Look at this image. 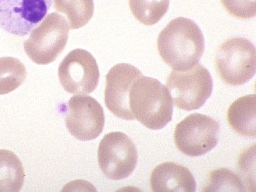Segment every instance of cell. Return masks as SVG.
Returning a JSON list of instances; mask_svg holds the SVG:
<instances>
[{
  "label": "cell",
  "mask_w": 256,
  "mask_h": 192,
  "mask_svg": "<svg viewBox=\"0 0 256 192\" xmlns=\"http://www.w3.org/2000/svg\"><path fill=\"white\" fill-rule=\"evenodd\" d=\"M158 50L161 58L173 70H186L201 60L204 38L193 20L178 18L172 20L158 36Z\"/></svg>",
  "instance_id": "6da1fadb"
},
{
  "label": "cell",
  "mask_w": 256,
  "mask_h": 192,
  "mask_svg": "<svg viewBox=\"0 0 256 192\" xmlns=\"http://www.w3.org/2000/svg\"><path fill=\"white\" fill-rule=\"evenodd\" d=\"M129 101L134 119L148 129H162L172 118L171 96L166 87L156 78L139 77L131 88Z\"/></svg>",
  "instance_id": "7a4b0ae2"
},
{
  "label": "cell",
  "mask_w": 256,
  "mask_h": 192,
  "mask_svg": "<svg viewBox=\"0 0 256 192\" xmlns=\"http://www.w3.org/2000/svg\"><path fill=\"white\" fill-rule=\"evenodd\" d=\"M214 82L207 68L202 64L186 70H173L166 79V88L178 108L200 109L210 98Z\"/></svg>",
  "instance_id": "3957f363"
},
{
  "label": "cell",
  "mask_w": 256,
  "mask_h": 192,
  "mask_svg": "<svg viewBox=\"0 0 256 192\" xmlns=\"http://www.w3.org/2000/svg\"><path fill=\"white\" fill-rule=\"evenodd\" d=\"M216 68L226 84L234 86L244 85L256 74L255 46L242 37L226 40L217 52Z\"/></svg>",
  "instance_id": "277c9868"
},
{
  "label": "cell",
  "mask_w": 256,
  "mask_h": 192,
  "mask_svg": "<svg viewBox=\"0 0 256 192\" xmlns=\"http://www.w3.org/2000/svg\"><path fill=\"white\" fill-rule=\"evenodd\" d=\"M70 26L58 13H50L24 42L28 58L40 65L54 62L66 46Z\"/></svg>",
  "instance_id": "5b68a950"
},
{
  "label": "cell",
  "mask_w": 256,
  "mask_h": 192,
  "mask_svg": "<svg viewBox=\"0 0 256 192\" xmlns=\"http://www.w3.org/2000/svg\"><path fill=\"white\" fill-rule=\"evenodd\" d=\"M220 130L218 122L210 116L192 114L176 124L175 144L186 156H204L218 144Z\"/></svg>",
  "instance_id": "8992f818"
},
{
  "label": "cell",
  "mask_w": 256,
  "mask_h": 192,
  "mask_svg": "<svg viewBox=\"0 0 256 192\" xmlns=\"http://www.w3.org/2000/svg\"><path fill=\"white\" fill-rule=\"evenodd\" d=\"M138 158L136 144L124 132L108 133L99 144V166L104 175L110 180L128 178L137 166Z\"/></svg>",
  "instance_id": "52a82bcc"
},
{
  "label": "cell",
  "mask_w": 256,
  "mask_h": 192,
  "mask_svg": "<svg viewBox=\"0 0 256 192\" xmlns=\"http://www.w3.org/2000/svg\"><path fill=\"white\" fill-rule=\"evenodd\" d=\"M58 78L67 92L87 95L96 90L99 84L100 72L94 56L86 50H72L60 62Z\"/></svg>",
  "instance_id": "ba28073f"
},
{
  "label": "cell",
  "mask_w": 256,
  "mask_h": 192,
  "mask_svg": "<svg viewBox=\"0 0 256 192\" xmlns=\"http://www.w3.org/2000/svg\"><path fill=\"white\" fill-rule=\"evenodd\" d=\"M65 122L74 138L80 141L92 140L104 130V108L92 96H74L68 102Z\"/></svg>",
  "instance_id": "9c48e42d"
},
{
  "label": "cell",
  "mask_w": 256,
  "mask_h": 192,
  "mask_svg": "<svg viewBox=\"0 0 256 192\" xmlns=\"http://www.w3.org/2000/svg\"><path fill=\"white\" fill-rule=\"evenodd\" d=\"M53 0H0V28L25 36L46 16Z\"/></svg>",
  "instance_id": "30bf717a"
},
{
  "label": "cell",
  "mask_w": 256,
  "mask_h": 192,
  "mask_svg": "<svg viewBox=\"0 0 256 192\" xmlns=\"http://www.w3.org/2000/svg\"><path fill=\"white\" fill-rule=\"evenodd\" d=\"M142 72L129 64L114 66L106 76L105 104L108 110L119 118L134 120L130 108V92Z\"/></svg>",
  "instance_id": "8fae6325"
},
{
  "label": "cell",
  "mask_w": 256,
  "mask_h": 192,
  "mask_svg": "<svg viewBox=\"0 0 256 192\" xmlns=\"http://www.w3.org/2000/svg\"><path fill=\"white\" fill-rule=\"evenodd\" d=\"M150 186L154 192H195L196 184L194 175L186 166L166 162L152 172Z\"/></svg>",
  "instance_id": "7c38bea8"
},
{
  "label": "cell",
  "mask_w": 256,
  "mask_h": 192,
  "mask_svg": "<svg viewBox=\"0 0 256 192\" xmlns=\"http://www.w3.org/2000/svg\"><path fill=\"white\" fill-rule=\"evenodd\" d=\"M230 128L244 137L256 136V95H247L234 101L227 114Z\"/></svg>",
  "instance_id": "4fadbf2b"
},
{
  "label": "cell",
  "mask_w": 256,
  "mask_h": 192,
  "mask_svg": "<svg viewBox=\"0 0 256 192\" xmlns=\"http://www.w3.org/2000/svg\"><path fill=\"white\" fill-rule=\"evenodd\" d=\"M24 176L20 158L13 152L0 150V192L21 191Z\"/></svg>",
  "instance_id": "5bb4252c"
},
{
  "label": "cell",
  "mask_w": 256,
  "mask_h": 192,
  "mask_svg": "<svg viewBox=\"0 0 256 192\" xmlns=\"http://www.w3.org/2000/svg\"><path fill=\"white\" fill-rule=\"evenodd\" d=\"M54 9L68 18L70 30L86 25L94 14V0H54Z\"/></svg>",
  "instance_id": "9a60e30c"
},
{
  "label": "cell",
  "mask_w": 256,
  "mask_h": 192,
  "mask_svg": "<svg viewBox=\"0 0 256 192\" xmlns=\"http://www.w3.org/2000/svg\"><path fill=\"white\" fill-rule=\"evenodd\" d=\"M26 67L14 57L0 58V95L14 92L26 80Z\"/></svg>",
  "instance_id": "2e32d148"
},
{
  "label": "cell",
  "mask_w": 256,
  "mask_h": 192,
  "mask_svg": "<svg viewBox=\"0 0 256 192\" xmlns=\"http://www.w3.org/2000/svg\"><path fill=\"white\" fill-rule=\"evenodd\" d=\"M134 18L146 26L159 22L168 12L170 0H128Z\"/></svg>",
  "instance_id": "e0dca14e"
},
{
  "label": "cell",
  "mask_w": 256,
  "mask_h": 192,
  "mask_svg": "<svg viewBox=\"0 0 256 192\" xmlns=\"http://www.w3.org/2000/svg\"><path fill=\"white\" fill-rule=\"evenodd\" d=\"M204 192H245L246 184L238 175L226 168L214 170Z\"/></svg>",
  "instance_id": "ac0fdd59"
},
{
  "label": "cell",
  "mask_w": 256,
  "mask_h": 192,
  "mask_svg": "<svg viewBox=\"0 0 256 192\" xmlns=\"http://www.w3.org/2000/svg\"><path fill=\"white\" fill-rule=\"evenodd\" d=\"M226 10L232 16L249 20L256 15V0H220Z\"/></svg>",
  "instance_id": "d6986e66"
}]
</instances>
